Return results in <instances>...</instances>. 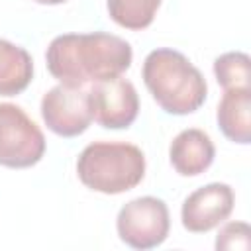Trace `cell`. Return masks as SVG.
Listing matches in <instances>:
<instances>
[{
  "label": "cell",
  "instance_id": "cell-15",
  "mask_svg": "<svg viewBox=\"0 0 251 251\" xmlns=\"http://www.w3.org/2000/svg\"><path fill=\"white\" fill-rule=\"evenodd\" d=\"M33 2L43 4V6H57V4H63V2H67V0H33Z\"/></svg>",
  "mask_w": 251,
  "mask_h": 251
},
{
  "label": "cell",
  "instance_id": "cell-7",
  "mask_svg": "<svg viewBox=\"0 0 251 251\" xmlns=\"http://www.w3.org/2000/svg\"><path fill=\"white\" fill-rule=\"evenodd\" d=\"M41 118L45 126L61 137L84 133L92 122L88 92L82 86L57 84L41 98Z\"/></svg>",
  "mask_w": 251,
  "mask_h": 251
},
{
  "label": "cell",
  "instance_id": "cell-9",
  "mask_svg": "<svg viewBox=\"0 0 251 251\" xmlns=\"http://www.w3.org/2000/svg\"><path fill=\"white\" fill-rule=\"evenodd\" d=\"M216 157V147L212 137L198 129L188 127L175 135L169 147V159L173 169L180 176H198L210 169Z\"/></svg>",
  "mask_w": 251,
  "mask_h": 251
},
{
  "label": "cell",
  "instance_id": "cell-5",
  "mask_svg": "<svg viewBox=\"0 0 251 251\" xmlns=\"http://www.w3.org/2000/svg\"><path fill=\"white\" fill-rule=\"evenodd\" d=\"M120 239L131 249L159 247L171 229L169 208L161 198L139 196L124 204L116 218Z\"/></svg>",
  "mask_w": 251,
  "mask_h": 251
},
{
  "label": "cell",
  "instance_id": "cell-10",
  "mask_svg": "<svg viewBox=\"0 0 251 251\" xmlns=\"http://www.w3.org/2000/svg\"><path fill=\"white\" fill-rule=\"evenodd\" d=\"M220 131L233 143L251 141V88L226 90L216 112Z\"/></svg>",
  "mask_w": 251,
  "mask_h": 251
},
{
  "label": "cell",
  "instance_id": "cell-6",
  "mask_svg": "<svg viewBox=\"0 0 251 251\" xmlns=\"http://www.w3.org/2000/svg\"><path fill=\"white\" fill-rule=\"evenodd\" d=\"M88 102L92 120L106 129H126L139 114L137 90L122 75L92 82Z\"/></svg>",
  "mask_w": 251,
  "mask_h": 251
},
{
  "label": "cell",
  "instance_id": "cell-14",
  "mask_svg": "<svg viewBox=\"0 0 251 251\" xmlns=\"http://www.w3.org/2000/svg\"><path fill=\"white\" fill-rule=\"evenodd\" d=\"M218 251H249L251 249V227L245 222H227L222 226L216 237Z\"/></svg>",
  "mask_w": 251,
  "mask_h": 251
},
{
  "label": "cell",
  "instance_id": "cell-13",
  "mask_svg": "<svg viewBox=\"0 0 251 251\" xmlns=\"http://www.w3.org/2000/svg\"><path fill=\"white\" fill-rule=\"evenodd\" d=\"M214 75L224 90L249 88L251 80V59L243 51H227L216 57Z\"/></svg>",
  "mask_w": 251,
  "mask_h": 251
},
{
  "label": "cell",
  "instance_id": "cell-12",
  "mask_svg": "<svg viewBox=\"0 0 251 251\" xmlns=\"http://www.w3.org/2000/svg\"><path fill=\"white\" fill-rule=\"evenodd\" d=\"M163 0H108L110 18L126 29H145L153 24Z\"/></svg>",
  "mask_w": 251,
  "mask_h": 251
},
{
  "label": "cell",
  "instance_id": "cell-11",
  "mask_svg": "<svg viewBox=\"0 0 251 251\" xmlns=\"http://www.w3.org/2000/svg\"><path fill=\"white\" fill-rule=\"evenodd\" d=\"M33 78L31 55L0 37V96H16L24 92Z\"/></svg>",
  "mask_w": 251,
  "mask_h": 251
},
{
  "label": "cell",
  "instance_id": "cell-1",
  "mask_svg": "<svg viewBox=\"0 0 251 251\" xmlns=\"http://www.w3.org/2000/svg\"><path fill=\"white\" fill-rule=\"evenodd\" d=\"M131 61V45L104 31L57 35L45 51L47 71L67 86H84L120 76L129 69Z\"/></svg>",
  "mask_w": 251,
  "mask_h": 251
},
{
  "label": "cell",
  "instance_id": "cell-4",
  "mask_svg": "<svg viewBox=\"0 0 251 251\" xmlns=\"http://www.w3.org/2000/svg\"><path fill=\"white\" fill-rule=\"evenodd\" d=\"M45 155V135L16 104L0 102V165L27 169Z\"/></svg>",
  "mask_w": 251,
  "mask_h": 251
},
{
  "label": "cell",
  "instance_id": "cell-8",
  "mask_svg": "<svg viewBox=\"0 0 251 251\" xmlns=\"http://www.w3.org/2000/svg\"><path fill=\"white\" fill-rule=\"evenodd\" d=\"M235 206L233 188L226 182H210L190 192L180 208V220L190 233H206L224 224Z\"/></svg>",
  "mask_w": 251,
  "mask_h": 251
},
{
  "label": "cell",
  "instance_id": "cell-3",
  "mask_svg": "<svg viewBox=\"0 0 251 251\" xmlns=\"http://www.w3.org/2000/svg\"><path fill=\"white\" fill-rule=\"evenodd\" d=\"M80 182L102 194H122L135 188L145 176L143 151L126 141L88 143L76 159Z\"/></svg>",
  "mask_w": 251,
  "mask_h": 251
},
{
  "label": "cell",
  "instance_id": "cell-2",
  "mask_svg": "<svg viewBox=\"0 0 251 251\" xmlns=\"http://www.w3.org/2000/svg\"><path fill=\"white\" fill-rule=\"evenodd\" d=\"M141 76L153 100L167 114L186 116L206 102V78L180 51L153 49L143 61Z\"/></svg>",
  "mask_w": 251,
  "mask_h": 251
}]
</instances>
